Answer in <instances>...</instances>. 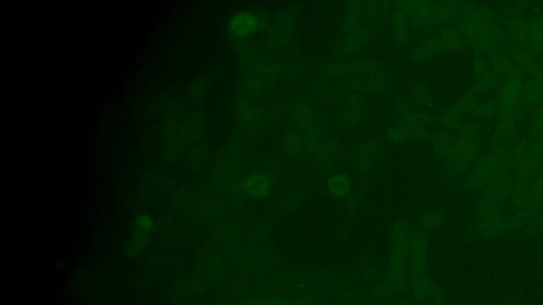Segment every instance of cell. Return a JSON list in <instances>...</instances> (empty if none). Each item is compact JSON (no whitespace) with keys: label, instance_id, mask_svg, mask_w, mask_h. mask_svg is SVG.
<instances>
[{"label":"cell","instance_id":"obj_1","mask_svg":"<svg viewBox=\"0 0 543 305\" xmlns=\"http://www.w3.org/2000/svg\"><path fill=\"white\" fill-rule=\"evenodd\" d=\"M154 228L155 219L148 213H139L135 217L132 235H131L130 241L127 243V250H125L127 257L131 259H136L141 255V253L146 248Z\"/></svg>","mask_w":543,"mask_h":305},{"label":"cell","instance_id":"obj_2","mask_svg":"<svg viewBox=\"0 0 543 305\" xmlns=\"http://www.w3.org/2000/svg\"><path fill=\"white\" fill-rule=\"evenodd\" d=\"M260 17L250 10H240L232 14L228 21V31L234 39H246L257 32Z\"/></svg>","mask_w":543,"mask_h":305},{"label":"cell","instance_id":"obj_3","mask_svg":"<svg viewBox=\"0 0 543 305\" xmlns=\"http://www.w3.org/2000/svg\"><path fill=\"white\" fill-rule=\"evenodd\" d=\"M273 181L264 173L250 174L244 180V190L250 197L261 199L266 197L272 190Z\"/></svg>","mask_w":543,"mask_h":305},{"label":"cell","instance_id":"obj_4","mask_svg":"<svg viewBox=\"0 0 543 305\" xmlns=\"http://www.w3.org/2000/svg\"><path fill=\"white\" fill-rule=\"evenodd\" d=\"M353 189V180L343 172L333 174L328 179L327 190L330 195L338 199H343L349 195Z\"/></svg>","mask_w":543,"mask_h":305}]
</instances>
